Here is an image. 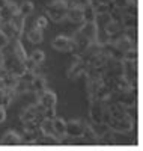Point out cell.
<instances>
[{
  "label": "cell",
  "mask_w": 143,
  "mask_h": 151,
  "mask_svg": "<svg viewBox=\"0 0 143 151\" xmlns=\"http://www.w3.org/2000/svg\"><path fill=\"white\" fill-rule=\"evenodd\" d=\"M45 11H47V17L51 18V21L60 23L63 18H66L68 3L66 0H53L45 6Z\"/></svg>",
  "instance_id": "6da1fadb"
},
{
  "label": "cell",
  "mask_w": 143,
  "mask_h": 151,
  "mask_svg": "<svg viewBox=\"0 0 143 151\" xmlns=\"http://www.w3.org/2000/svg\"><path fill=\"white\" fill-rule=\"evenodd\" d=\"M109 125L114 133H129L133 129V118L128 116V115H125L121 119H113L112 118Z\"/></svg>",
  "instance_id": "7a4b0ae2"
},
{
  "label": "cell",
  "mask_w": 143,
  "mask_h": 151,
  "mask_svg": "<svg viewBox=\"0 0 143 151\" xmlns=\"http://www.w3.org/2000/svg\"><path fill=\"white\" fill-rule=\"evenodd\" d=\"M86 127V122L82 119H71L69 122H66V130H65V136L69 137H82L83 132Z\"/></svg>",
  "instance_id": "3957f363"
},
{
  "label": "cell",
  "mask_w": 143,
  "mask_h": 151,
  "mask_svg": "<svg viewBox=\"0 0 143 151\" xmlns=\"http://www.w3.org/2000/svg\"><path fill=\"white\" fill-rule=\"evenodd\" d=\"M74 47H75L74 40L65 35H57L53 41V48L57 50V52H71Z\"/></svg>",
  "instance_id": "277c9868"
},
{
  "label": "cell",
  "mask_w": 143,
  "mask_h": 151,
  "mask_svg": "<svg viewBox=\"0 0 143 151\" xmlns=\"http://www.w3.org/2000/svg\"><path fill=\"white\" fill-rule=\"evenodd\" d=\"M79 32H80L84 38H87L90 42H92V41H97V35H98L97 21H94V23H84V21H83V24L80 26Z\"/></svg>",
  "instance_id": "5b68a950"
},
{
  "label": "cell",
  "mask_w": 143,
  "mask_h": 151,
  "mask_svg": "<svg viewBox=\"0 0 143 151\" xmlns=\"http://www.w3.org/2000/svg\"><path fill=\"white\" fill-rule=\"evenodd\" d=\"M39 95V104H42L44 106V109H47V107H54L56 106V101H57V97H56V94L54 92H51V91H42L41 94H38Z\"/></svg>",
  "instance_id": "8992f818"
},
{
  "label": "cell",
  "mask_w": 143,
  "mask_h": 151,
  "mask_svg": "<svg viewBox=\"0 0 143 151\" xmlns=\"http://www.w3.org/2000/svg\"><path fill=\"white\" fill-rule=\"evenodd\" d=\"M0 32L2 33H5L9 40L12 38V40H20V35H21V32H18L15 27H14V24H12L11 21H6V23H0Z\"/></svg>",
  "instance_id": "52a82bcc"
},
{
  "label": "cell",
  "mask_w": 143,
  "mask_h": 151,
  "mask_svg": "<svg viewBox=\"0 0 143 151\" xmlns=\"http://www.w3.org/2000/svg\"><path fill=\"white\" fill-rule=\"evenodd\" d=\"M0 144H2V145H21L23 139H21V136L18 133L9 130V132H6L3 134L2 139H0Z\"/></svg>",
  "instance_id": "ba28073f"
},
{
  "label": "cell",
  "mask_w": 143,
  "mask_h": 151,
  "mask_svg": "<svg viewBox=\"0 0 143 151\" xmlns=\"http://www.w3.org/2000/svg\"><path fill=\"white\" fill-rule=\"evenodd\" d=\"M15 14H18V6L14 5V3H11L8 6H5L3 9H0V23H6V21H11V18L14 17Z\"/></svg>",
  "instance_id": "9c48e42d"
},
{
  "label": "cell",
  "mask_w": 143,
  "mask_h": 151,
  "mask_svg": "<svg viewBox=\"0 0 143 151\" xmlns=\"http://www.w3.org/2000/svg\"><path fill=\"white\" fill-rule=\"evenodd\" d=\"M66 18H68L69 21H72V23H83V9L79 8V6L68 8Z\"/></svg>",
  "instance_id": "30bf717a"
},
{
  "label": "cell",
  "mask_w": 143,
  "mask_h": 151,
  "mask_svg": "<svg viewBox=\"0 0 143 151\" xmlns=\"http://www.w3.org/2000/svg\"><path fill=\"white\" fill-rule=\"evenodd\" d=\"M53 127H54V133H56V137L59 141H62L65 137V130H66V122H65L62 118H54L53 119Z\"/></svg>",
  "instance_id": "8fae6325"
},
{
  "label": "cell",
  "mask_w": 143,
  "mask_h": 151,
  "mask_svg": "<svg viewBox=\"0 0 143 151\" xmlns=\"http://www.w3.org/2000/svg\"><path fill=\"white\" fill-rule=\"evenodd\" d=\"M30 91L41 94L42 91H45V77L44 76H35V79L30 82Z\"/></svg>",
  "instance_id": "7c38bea8"
},
{
  "label": "cell",
  "mask_w": 143,
  "mask_h": 151,
  "mask_svg": "<svg viewBox=\"0 0 143 151\" xmlns=\"http://www.w3.org/2000/svg\"><path fill=\"white\" fill-rule=\"evenodd\" d=\"M118 50H121V52H127L128 48H131V47H134V41H131V40H128V38L124 35V36H119L118 40L114 41V44H113Z\"/></svg>",
  "instance_id": "4fadbf2b"
},
{
  "label": "cell",
  "mask_w": 143,
  "mask_h": 151,
  "mask_svg": "<svg viewBox=\"0 0 143 151\" xmlns=\"http://www.w3.org/2000/svg\"><path fill=\"white\" fill-rule=\"evenodd\" d=\"M39 130H41V133H42L44 136H47V134L56 136V133H54V127H53V119H47V118H44V119L39 122Z\"/></svg>",
  "instance_id": "5bb4252c"
},
{
  "label": "cell",
  "mask_w": 143,
  "mask_h": 151,
  "mask_svg": "<svg viewBox=\"0 0 143 151\" xmlns=\"http://www.w3.org/2000/svg\"><path fill=\"white\" fill-rule=\"evenodd\" d=\"M82 9H83V21H84V23H94L95 18H97L95 9L90 6V5H86V6H83Z\"/></svg>",
  "instance_id": "9a60e30c"
},
{
  "label": "cell",
  "mask_w": 143,
  "mask_h": 151,
  "mask_svg": "<svg viewBox=\"0 0 143 151\" xmlns=\"http://www.w3.org/2000/svg\"><path fill=\"white\" fill-rule=\"evenodd\" d=\"M42 40H44L42 29H38V27L30 29V32H29V41L32 44H39V42H42Z\"/></svg>",
  "instance_id": "2e32d148"
},
{
  "label": "cell",
  "mask_w": 143,
  "mask_h": 151,
  "mask_svg": "<svg viewBox=\"0 0 143 151\" xmlns=\"http://www.w3.org/2000/svg\"><path fill=\"white\" fill-rule=\"evenodd\" d=\"M90 127H92V130L95 132L97 137H101L104 133H107V132L110 130V125H109L107 122H102V121H101V122H94Z\"/></svg>",
  "instance_id": "e0dca14e"
},
{
  "label": "cell",
  "mask_w": 143,
  "mask_h": 151,
  "mask_svg": "<svg viewBox=\"0 0 143 151\" xmlns=\"http://www.w3.org/2000/svg\"><path fill=\"white\" fill-rule=\"evenodd\" d=\"M106 33L107 35H116V33H121L122 30V24L121 23H116V21H110L106 24Z\"/></svg>",
  "instance_id": "ac0fdd59"
},
{
  "label": "cell",
  "mask_w": 143,
  "mask_h": 151,
  "mask_svg": "<svg viewBox=\"0 0 143 151\" xmlns=\"http://www.w3.org/2000/svg\"><path fill=\"white\" fill-rule=\"evenodd\" d=\"M33 12V3L32 2H23L20 6H18V14L23 15V17H27Z\"/></svg>",
  "instance_id": "d6986e66"
},
{
  "label": "cell",
  "mask_w": 143,
  "mask_h": 151,
  "mask_svg": "<svg viewBox=\"0 0 143 151\" xmlns=\"http://www.w3.org/2000/svg\"><path fill=\"white\" fill-rule=\"evenodd\" d=\"M11 23L14 24V27H15L18 32H23V29H24V17H23V15L15 14L14 17L11 18Z\"/></svg>",
  "instance_id": "ffe728a7"
},
{
  "label": "cell",
  "mask_w": 143,
  "mask_h": 151,
  "mask_svg": "<svg viewBox=\"0 0 143 151\" xmlns=\"http://www.w3.org/2000/svg\"><path fill=\"white\" fill-rule=\"evenodd\" d=\"M30 59L35 62L36 65H41L42 62L45 60V53L42 52V50H35V52L30 55Z\"/></svg>",
  "instance_id": "44dd1931"
},
{
  "label": "cell",
  "mask_w": 143,
  "mask_h": 151,
  "mask_svg": "<svg viewBox=\"0 0 143 151\" xmlns=\"http://www.w3.org/2000/svg\"><path fill=\"white\" fill-rule=\"evenodd\" d=\"M82 137H84V139H87V141H90V142H95L98 137H97V134H95V132L92 130V127L90 125H87L86 124V127H84V132H83V136Z\"/></svg>",
  "instance_id": "7402d4cb"
},
{
  "label": "cell",
  "mask_w": 143,
  "mask_h": 151,
  "mask_svg": "<svg viewBox=\"0 0 143 151\" xmlns=\"http://www.w3.org/2000/svg\"><path fill=\"white\" fill-rule=\"evenodd\" d=\"M125 24V27H136V24H137V18L134 15H128V14H124L122 17V21Z\"/></svg>",
  "instance_id": "603a6c76"
},
{
  "label": "cell",
  "mask_w": 143,
  "mask_h": 151,
  "mask_svg": "<svg viewBox=\"0 0 143 151\" xmlns=\"http://www.w3.org/2000/svg\"><path fill=\"white\" fill-rule=\"evenodd\" d=\"M124 60L136 62L137 60V50L134 47H131V48H128L127 52H124Z\"/></svg>",
  "instance_id": "cb8c5ba5"
},
{
  "label": "cell",
  "mask_w": 143,
  "mask_h": 151,
  "mask_svg": "<svg viewBox=\"0 0 143 151\" xmlns=\"http://www.w3.org/2000/svg\"><path fill=\"white\" fill-rule=\"evenodd\" d=\"M94 9H95V12H97V15L107 14V12H110V5H107V3H98Z\"/></svg>",
  "instance_id": "d4e9b609"
},
{
  "label": "cell",
  "mask_w": 143,
  "mask_h": 151,
  "mask_svg": "<svg viewBox=\"0 0 143 151\" xmlns=\"http://www.w3.org/2000/svg\"><path fill=\"white\" fill-rule=\"evenodd\" d=\"M33 79H35V73L30 71V70H26V71L20 76V80H23V82H26V83H30Z\"/></svg>",
  "instance_id": "484cf974"
},
{
  "label": "cell",
  "mask_w": 143,
  "mask_h": 151,
  "mask_svg": "<svg viewBox=\"0 0 143 151\" xmlns=\"http://www.w3.org/2000/svg\"><path fill=\"white\" fill-rule=\"evenodd\" d=\"M42 116L47 118V119H54V118H56V109H54V107H47V109H44Z\"/></svg>",
  "instance_id": "4316f807"
},
{
  "label": "cell",
  "mask_w": 143,
  "mask_h": 151,
  "mask_svg": "<svg viewBox=\"0 0 143 151\" xmlns=\"http://www.w3.org/2000/svg\"><path fill=\"white\" fill-rule=\"evenodd\" d=\"M125 36L128 38V40L134 41L136 36H137V29L136 27H125Z\"/></svg>",
  "instance_id": "83f0119b"
},
{
  "label": "cell",
  "mask_w": 143,
  "mask_h": 151,
  "mask_svg": "<svg viewBox=\"0 0 143 151\" xmlns=\"http://www.w3.org/2000/svg\"><path fill=\"white\" fill-rule=\"evenodd\" d=\"M9 42H11L9 38H8L5 33L0 32V52H2V50H3L5 47H8V45H9Z\"/></svg>",
  "instance_id": "f1b7e54d"
},
{
  "label": "cell",
  "mask_w": 143,
  "mask_h": 151,
  "mask_svg": "<svg viewBox=\"0 0 143 151\" xmlns=\"http://www.w3.org/2000/svg\"><path fill=\"white\" fill-rule=\"evenodd\" d=\"M47 24H48V20H47V17H39L36 20V26L35 27H38V29H45L47 27Z\"/></svg>",
  "instance_id": "f546056e"
},
{
  "label": "cell",
  "mask_w": 143,
  "mask_h": 151,
  "mask_svg": "<svg viewBox=\"0 0 143 151\" xmlns=\"http://www.w3.org/2000/svg\"><path fill=\"white\" fill-rule=\"evenodd\" d=\"M124 9H127L128 15H134L136 17V14H137V5H134V3H128Z\"/></svg>",
  "instance_id": "4dcf8cb0"
},
{
  "label": "cell",
  "mask_w": 143,
  "mask_h": 151,
  "mask_svg": "<svg viewBox=\"0 0 143 151\" xmlns=\"http://www.w3.org/2000/svg\"><path fill=\"white\" fill-rule=\"evenodd\" d=\"M24 67H26V70H30V71H33L35 68H36V64H35V62L29 58V59H26L24 60Z\"/></svg>",
  "instance_id": "1f68e13d"
},
{
  "label": "cell",
  "mask_w": 143,
  "mask_h": 151,
  "mask_svg": "<svg viewBox=\"0 0 143 151\" xmlns=\"http://www.w3.org/2000/svg\"><path fill=\"white\" fill-rule=\"evenodd\" d=\"M5 119H6V110L2 104H0V124L5 122Z\"/></svg>",
  "instance_id": "d6a6232c"
},
{
  "label": "cell",
  "mask_w": 143,
  "mask_h": 151,
  "mask_svg": "<svg viewBox=\"0 0 143 151\" xmlns=\"http://www.w3.org/2000/svg\"><path fill=\"white\" fill-rule=\"evenodd\" d=\"M8 5H9V0H0V9H3Z\"/></svg>",
  "instance_id": "836d02e7"
}]
</instances>
